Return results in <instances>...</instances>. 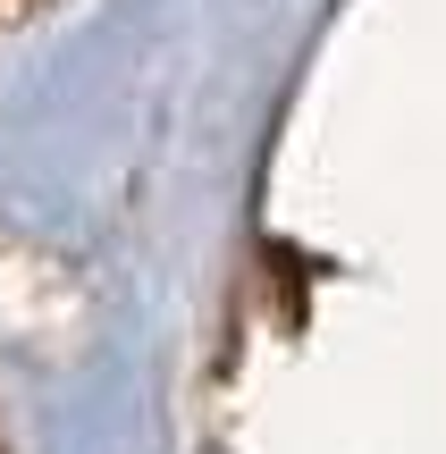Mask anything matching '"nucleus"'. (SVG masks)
Wrapping results in <instances>:
<instances>
[]
</instances>
